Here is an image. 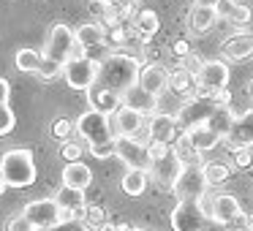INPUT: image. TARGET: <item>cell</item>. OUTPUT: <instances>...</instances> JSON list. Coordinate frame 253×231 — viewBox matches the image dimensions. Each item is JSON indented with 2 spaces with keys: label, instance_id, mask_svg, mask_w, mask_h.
<instances>
[{
  "label": "cell",
  "instance_id": "obj_1",
  "mask_svg": "<svg viewBox=\"0 0 253 231\" xmlns=\"http://www.w3.org/2000/svg\"><path fill=\"white\" fill-rule=\"evenodd\" d=\"M44 60L39 66V77L41 79H57L63 77V68L71 57L77 55H84L82 46L77 44V33H74L68 25H55L46 36V44H44Z\"/></svg>",
  "mask_w": 253,
  "mask_h": 231
},
{
  "label": "cell",
  "instance_id": "obj_2",
  "mask_svg": "<svg viewBox=\"0 0 253 231\" xmlns=\"http://www.w3.org/2000/svg\"><path fill=\"white\" fill-rule=\"evenodd\" d=\"M139 71H142V63H139L133 55L112 52L106 60H101L98 79H95L93 87H101V90H109V93L123 95L126 90H131L133 84L139 82Z\"/></svg>",
  "mask_w": 253,
  "mask_h": 231
},
{
  "label": "cell",
  "instance_id": "obj_3",
  "mask_svg": "<svg viewBox=\"0 0 253 231\" xmlns=\"http://www.w3.org/2000/svg\"><path fill=\"white\" fill-rule=\"evenodd\" d=\"M74 122H77V133L90 144V153L95 158H109V155H115L117 136H115V128H112V120L106 115L87 109Z\"/></svg>",
  "mask_w": 253,
  "mask_h": 231
},
{
  "label": "cell",
  "instance_id": "obj_4",
  "mask_svg": "<svg viewBox=\"0 0 253 231\" xmlns=\"http://www.w3.org/2000/svg\"><path fill=\"white\" fill-rule=\"evenodd\" d=\"M36 158L25 147H11L0 155V177L6 188H28L36 182Z\"/></svg>",
  "mask_w": 253,
  "mask_h": 231
},
{
  "label": "cell",
  "instance_id": "obj_5",
  "mask_svg": "<svg viewBox=\"0 0 253 231\" xmlns=\"http://www.w3.org/2000/svg\"><path fill=\"white\" fill-rule=\"evenodd\" d=\"M22 215L36 226L39 231H55L57 226L68 223V215L60 209V204L55 198H39V201H30L28 207L22 209Z\"/></svg>",
  "mask_w": 253,
  "mask_h": 231
},
{
  "label": "cell",
  "instance_id": "obj_6",
  "mask_svg": "<svg viewBox=\"0 0 253 231\" xmlns=\"http://www.w3.org/2000/svg\"><path fill=\"white\" fill-rule=\"evenodd\" d=\"M98 68H101V63L93 60L90 55H77V57H71V60L66 63V68H63V79L68 82L71 90L87 93V90L95 84V79H98Z\"/></svg>",
  "mask_w": 253,
  "mask_h": 231
},
{
  "label": "cell",
  "instance_id": "obj_7",
  "mask_svg": "<svg viewBox=\"0 0 253 231\" xmlns=\"http://www.w3.org/2000/svg\"><path fill=\"white\" fill-rule=\"evenodd\" d=\"M229 87V66L223 60H204L196 74V93L193 98H212L215 93Z\"/></svg>",
  "mask_w": 253,
  "mask_h": 231
},
{
  "label": "cell",
  "instance_id": "obj_8",
  "mask_svg": "<svg viewBox=\"0 0 253 231\" xmlns=\"http://www.w3.org/2000/svg\"><path fill=\"white\" fill-rule=\"evenodd\" d=\"M150 147V155H153V174H155V180L161 182V185H166L171 191V185H174V180L180 177V171H182V163H180V158L174 155V144H147Z\"/></svg>",
  "mask_w": 253,
  "mask_h": 231
},
{
  "label": "cell",
  "instance_id": "obj_9",
  "mask_svg": "<svg viewBox=\"0 0 253 231\" xmlns=\"http://www.w3.org/2000/svg\"><path fill=\"white\" fill-rule=\"evenodd\" d=\"M207 177H204L202 166H182L180 177L171 185V193L177 196V201H202L207 196Z\"/></svg>",
  "mask_w": 253,
  "mask_h": 231
},
{
  "label": "cell",
  "instance_id": "obj_10",
  "mask_svg": "<svg viewBox=\"0 0 253 231\" xmlns=\"http://www.w3.org/2000/svg\"><path fill=\"white\" fill-rule=\"evenodd\" d=\"M215 109H218V104H215L212 98H188L185 104L177 109V115H174L180 133H188V131H196V128H202L204 122L212 117Z\"/></svg>",
  "mask_w": 253,
  "mask_h": 231
},
{
  "label": "cell",
  "instance_id": "obj_11",
  "mask_svg": "<svg viewBox=\"0 0 253 231\" xmlns=\"http://www.w3.org/2000/svg\"><path fill=\"white\" fill-rule=\"evenodd\" d=\"M210 212L202 207V201H177L171 212V229L174 231H204L210 223Z\"/></svg>",
  "mask_w": 253,
  "mask_h": 231
},
{
  "label": "cell",
  "instance_id": "obj_12",
  "mask_svg": "<svg viewBox=\"0 0 253 231\" xmlns=\"http://www.w3.org/2000/svg\"><path fill=\"white\" fill-rule=\"evenodd\" d=\"M115 155L128 166V169H139V171H147V174H150V169H153V155H150V147L144 142H136V139L117 136Z\"/></svg>",
  "mask_w": 253,
  "mask_h": 231
},
{
  "label": "cell",
  "instance_id": "obj_13",
  "mask_svg": "<svg viewBox=\"0 0 253 231\" xmlns=\"http://www.w3.org/2000/svg\"><path fill=\"white\" fill-rule=\"evenodd\" d=\"M112 128H115V136H126V139H136L142 142V131H147L144 125V115L128 109V106H120V109L112 115Z\"/></svg>",
  "mask_w": 253,
  "mask_h": 231
},
{
  "label": "cell",
  "instance_id": "obj_14",
  "mask_svg": "<svg viewBox=\"0 0 253 231\" xmlns=\"http://www.w3.org/2000/svg\"><path fill=\"white\" fill-rule=\"evenodd\" d=\"M177 136H180V128H177V120L166 112H158V115L150 117L147 122V139L150 144H174Z\"/></svg>",
  "mask_w": 253,
  "mask_h": 231
},
{
  "label": "cell",
  "instance_id": "obj_15",
  "mask_svg": "<svg viewBox=\"0 0 253 231\" xmlns=\"http://www.w3.org/2000/svg\"><path fill=\"white\" fill-rule=\"evenodd\" d=\"M52 198L60 204V209H63V212H66L71 220H84V207H87L84 191H77V188L60 185V188H57V193H55Z\"/></svg>",
  "mask_w": 253,
  "mask_h": 231
},
{
  "label": "cell",
  "instance_id": "obj_16",
  "mask_svg": "<svg viewBox=\"0 0 253 231\" xmlns=\"http://www.w3.org/2000/svg\"><path fill=\"white\" fill-rule=\"evenodd\" d=\"M123 106H128V109L139 112V115H144V117L158 115V98H155V95H150L139 82L133 84L131 90H126V93H123Z\"/></svg>",
  "mask_w": 253,
  "mask_h": 231
},
{
  "label": "cell",
  "instance_id": "obj_17",
  "mask_svg": "<svg viewBox=\"0 0 253 231\" xmlns=\"http://www.w3.org/2000/svg\"><path fill=\"white\" fill-rule=\"evenodd\" d=\"M240 212H242V207L231 193H215V196L210 198V218L218 220V223L231 226Z\"/></svg>",
  "mask_w": 253,
  "mask_h": 231
},
{
  "label": "cell",
  "instance_id": "obj_18",
  "mask_svg": "<svg viewBox=\"0 0 253 231\" xmlns=\"http://www.w3.org/2000/svg\"><path fill=\"white\" fill-rule=\"evenodd\" d=\"M139 84H142L150 95H155V98H158V95L169 87V68H164L161 63L142 66V71H139Z\"/></svg>",
  "mask_w": 253,
  "mask_h": 231
},
{
  "label": "cell",
  "instance_id": "obj_19",
  "mask_svg": "<svg viewBox=\"0 0 253 231\" xmlns=\"http://www.w3.org/2000/svg\"><path fill=\"white\" fill-rule=\"evenodd\" d=\"M84 95H87V106H90V109L101 112V115H106V117H112L123 106V95L109 93V90H101V87H90Z\"/></svg>",
  "mask_w": 253,
  "mask_h": 231
},
{
  "label": "cell",
  "instance_id": "obj_20",
  "mask_svg": "<svg viewBox=\"0 0 253 231\" xmlns=\"http://www.w3.org/2000/svg\"><path fill=\"white\" fill-rule=\"evenodd\" d=\"M226 60L237 63V60H248L253 57V33H237V36H229L220 46Z\"/></svg>",
  "mask_w": 253,
  "mask_h": 231
},
{
  "label": "cell",
  "instance_id": "obj_21",
  "mask_svg": "<svg viewBox=\"0 0 253 231\" xmlns=\"http://www.w3.org/2000/svg\"><path fill=\"white\" fill-rule=\"evenodd\" d=\"M226 142H229L231 150L251 147L253 144V109H248L245 115L237 117L234 125H231V131H229V136H226Z\"/></svg>",
  "mask_w": 253,
  "mask_h": 231
},
{
  "label": "cell",
  "instance_id": "obj_22",
  "mask_svg": "<svg viewBox=\"0 0 253 231\" xmlns=\"http://www.w3.org/2000/svg\"><path fill=\"white\" fill-rule=\"evenodd\" d=\"M93 182V169L87 163H66L63 169V185L66 188H77V191H87Z\"/></svg>",
  "mask_w": 253,
  "mask_h": 231
},
{
  "label": "cell",
  "instance_id": "obj_23",
  "mask_svg": "<svg viewBox=\"0 0 253 231\" xmlns=\"http://www.w3.org/2000/svg\"><path fill=\"white\" fill-rule=\"evenodd\" d=\"M169 90L174 95H188V98H193V93H196V74L185 71L182 66L171 68L169 71Z\"/></svg>",
  "mask_w": 253,
  "mask_h": 231
},
{
  "label": "cell",
  "instance_id": "obj_24",
  "mask_svg": "<svg viewBox=\"0 0 253 231\" xmlns=\"http://www.w3.org/2000/svg\"><path fill=\"white\" fill-rule=\"evenodd\" d=\"M158 28H161V22H158V14L155 11H150V8L136 11V17H133V30H136L142 44H150V38L158 33Z\"/></svg>",
  "mask_w": 253,
  "mask_h": 231
},
{
  "label": "cell",
  "instance_id": "obj_25",
  "mask_svg": "<svg viewBox=\"0 0 253 231\" xmlns=\"http://www.w3.org/2000/svg\"><path fill=\"white\" fill-rule=\"evenodd\" d=\"M234 120H237V115L231 112V106H218V109L212 112V117L204 122V128H210L215 136L226 139V136H229V131H231V125H234Z\"/></svg>",
  "mask_w": 253,
  "mask_h": 231
},
{
  "label": "cell",
  "instance_id": "obj_26",
  "mask_svg": "<svg viewBox=\"0 0 253 231\" xmlns=\"http://www.w3.org/2000/svg\"><path fill=\"white\" fill-rule=\"evenodd\" d=\"M74 33H77V44L82 46V49H90V46H98L106 41V28L104 25H95V22L79 25Z\"/></svg>",
  "mask_w": 253,
  "mask_h": 231
},
{
  "label": "cell",
  "instance_id": "obj_27",
  "mask_svg": "<svg viewBox=\"0 0 253 231\" xmlns=\"http://www.w3.org/2000/svg\"><path fill=\"white\" fill-rule=\"evenodd\" d=\"M147 182H150L147 171L128 169L126 174H123V182H120V188H123V193H126V196H142V193L147 191Z\"/></svg>",
  "mask_w": 253,
  "mask_h": 231
},
{
  "label": "cell",
  "instance_id": "obj_28",
  "mask_svg": "<svg viewBox=\"0 0 253 231\" xmlns=\"http://www.w3.org/2000/svg\"><path fill=\"white\" fill-rule=\"evenodd\" d=\"M41 60H44V55H41L39 49H30V46H22V49H17V55H14V66L22 74H39Z\"/></svg>",
  "mask_w": 253,
  "mask_h": 231
},
{
  "label": "cell",
  "instance_id": "obj_29",
  "mask_svg": "<svg viewBox=\"0 0 253 231\" xmlns=\"http://www.w3.org/2000/svg\"><path fill=\"white\" fill-rule=\"evenodd\" d=\"M174 155L180 158L182 166H202V163H199V155H202V153H196V147L191 144V136H188V133H180V136H177Z\"/></svg>",
  "mask_w": 253,
  "mask_h": 231
},
{
  "label": "cell",
  "instance_id": "obj_30",
  "mask_svg": "<svg viewBox=\"0 0 253 231\" xmlns=\"http://www.w3.org/2000/svg\"><path fill=\"white\" fill-rule=\"evenodd\" d=\"M215 22H218V14H215V8L193 6V14H191V28H193V33H207V30L215 28Z\"/></svg>",
  "mask_w": 253,
  "mask_h": 231
},
{
  "label": "cell",
  "instance_id": "obj_31",
  "mask_svg": "<svg viewBox=\"0 0 253 231\" xmlns=\"http://www.w3.org/2000/svg\"><path fill=\"white\" fill-rule=\"evenodd\" d=\"M188 136H191V144L196 147V153H207V150H215L218 147V142H223L220 136H215L210 128H196V131H188Z\"/></svg>",
  "mask_w": 253,
  "mask_h": 231
},
{
  "label": "cell",
  "instance_id": "obj_32",
  "mask_svg": "<svg viewBox=\"0 0 253 231\" xmlns=\"http://www.w3.org/2000/svg\"><path fill=\"white\" fill-rule=\"evenodd\" d=\"M204 177H207V185H220L231 177V169L226 163H204Z\"/></svg>",
  "mask_w": 253,
  "mask_h": 231
},
{
  "label": "cell",
  "instance_id": "obj_33",
  "mask_svg": "<svg viewBox=\"0 0 253 231\" xmlns=\"http://www.w3.org/2000/svg\"><path fill=\"white\" fill-rule=\"evenodd\" d=\"M77 131V122L68 120V117H57L55 122H52V136L60 139V142H68V136Z\"/></svg>",
  "mask_w": 253,
  "mask_h": 231
},
{
  "label": "cell",
  "instance_id": "obj_34",
  "mask_svg": "<svg viewBox=\"0 0 253 231\" xmlns=\"http://www.w3.org/2000/svg\"><path fill=\"white\" fill-rule=\"evenodd\" d=\"M84 223H87L93 231H98L101 226L106 223V212H104V207H98V204H90V207H84Z\"/></svg>",
  "mask_w": 253,
  "mask_h": 231
},
{
  "label": "cell",
  "instance_id": "obj_35",
  "mask_svg": "<svg viewBox=\"0 0 253 231\" xmlns=\"http://www.w3.org/2000/svg\"><path fill=\"white\" fill-rule=\"evenodd\" d=\"M17 125V117H14V109L11 106H0V136H8Z\"/></svg>",
  "mask_w": 253,
  "mask_h": 231
},
{
  "label": "cell",
  "instance_id": "obj_36",
  "mask_svg": "<svg viewBox=\"0 0 253 231\" xmlns=\"http://www.w3.org/2000/svg\"><path fill=\"white\" fill-rule=\"evenodd\" d=\"M251 19H253V11L248 6H242V3H237L229 14V22H234V25H248Z\"/></svg>",
  "mask_w": 253,
  "mask_h": 231
},
{
  "label": "cell",
  "instance_id": "obj_37",
  "mask_svg": "<svg viewBox=\"0 0 253 231\" xmlns=\"http://www.w3.org/2000/svg\"><path fill=\"white\" fill-rule=\"evenodd\" d=\"M6 231H39V229H36V226L30 223L22 212H19V215H14V218L6 223Z\"/></svg>",
  "mask_w": 253,
  "mask_h": 231
},
{
  "label": "cell",
  "instance_id": "obj_38",
  "mask_svg": "<svg viewBox=\"0 0 253 231\" xmlns=\"http://www.w3.org/2000/svg\"><path fill=\"white\" fill-rule=\"evenodd\" d=\"M234 153V166L237 169H248V166L253 163V150L251 147H237V150H231Z\"/></svg>",
  "mask_w": 253,
  "mask_h": 231
},
{
  "label": "cell",
  "instance_id": "obj_39",
  "mask_svg": "<svg viewBox=\"0 0 253 231\" xmlns=\"http://www.w3.org/2000/svg\"><path fill=\"white\" fill-rule=\"evenodd\" d=\"M60 153H63V158H66L68 163H79V160H82V147H79L77 142H66Z\"/></svg>",
  "mask_w": 253,
  "mask_h": 231
},
{
  "label": "cell",
  "instance_id": "obj_40",
  "mask_svg": "<svg viewBox=\"0 0 253 231\" xmlns=\"http://www.w3.org/2000/svg\"><path fill=\"white\" fill-rule=\"evenodd\" d=\"M180 66L185 68V71H191V74H199V71H202V66H204V60H202L199 55H193V52H191L188 57H182V60H180Z\"/></svg>",
  "mask_w": 253,
  "mask_h": 231
},
{
  "label": "cell",
  "instance_id": "obj_41",
  "mask_svg": "<svg viewBox=\"0 0 253 231\" xmlns=\"http://www.w3.org/2000/svg\"><path fill=\"white\" fill-rule=\"evenodd\" d=\"M171 55H174L177 60L188 57L191 55V44H188V41H174V44H171Z\"/></svg>",
  "mask_w": 253,
  "mask_h": 231
},
{
  "label": "cell",
  "instance_id": "obj_42",
  "mask_svg": "<svg viewBox=\"0 0 253 231\" xmlns=\"http://www.w3.org/2000/svg\"><path fill=\"white\" fill-rule=\"evenodd\" d=\"M8 98H11V84H8L6 79L0 77V106H6Z\"/></svg>",
  "mask_w": 253,
  "mask_h": 231
},
{
  "label": "cell",
  "instance_id": "obj_43",
  "mask_svg": "<svg viewBox=\"0 0 253 231\" xmlns=\"http://www.w3.org/2000/svg\"><path fill=\"white\" fill-rule=\"evenodd\" d=\"M212 101H215L218 106H231V93H229V87L220 90V93H215V95H212Z\"/></svg>",
  "mask_w": 253,
  "mask_h": 231
},
{
  "label": "cell",
  "instance_id": "obj_44",
  "mask_svg": "<svg viewBox=\"0 0 253 231\" xmlns=\"http://www.w3.org/2000/svg\"><path fill=\"white\" fill-rule=\"evenodd\" d=\"M87 3H90V8H93V14H101L112 3V0H87Z\"/></svg>",
  "mask_w": 253,
  "mask_h": 231
},
{
  "label": "cell",
  "instance_id": "obj_45",
  "mask_svg": "<svg viewBox=\"0 0 253 231\" xmlns=\"http://www.w3.org/2000/svg\"><path fill=\"white\" fill-rule=\"evenodd\" d=\"M204 231H229V226L218 223V220H210V223L204 226Z\"/></svg>",
  "mask_w": 253,
  "mask_h": 231
},
{
  "label": "cell",
  "instance_id": "obj_46",
  "mask_svg": "<svg viewBox=\"0 0 253 231\" xmlns=\"http://www.w3.org/2000/svg\"><path fill=\"white\" fill-rule=\"evenodd\" d=\"M218 0H193V6H204V8H215Z\"/></svg>",
  "mask_w": 253,
  "mask_h": 231
},
{
  "label": "cell",
  "instance_id": "obj_47",
  "mask_svg": "<svg viewBox=\"0 0 253 231\" xmlns=\"http://www.w3.org/2000/svg\"><path fill=\"white\" fill-rule=\"evenodd\" d=\"M98 231H117V226H115V223H109V220H106V223H104V226H101V229H98Z\"/></svg>",
  "mask_w": 253,
  "mask_h": 231
},
{
  "label": "cell",
  "instance_id": "obj_48",
  "mask_svg": "<svg viewBox=\"0 0 253 231\" xmlns=\"http://www.w3.org/2000/svg\"><path fill=\"white\" fill-rule=\"evenodd\" d=\"M117 231H133V226H128V223H120V226H117Z\"/></svg>",
  "mask_w": 253,
  "mask_h": 231
},
{
  "label": "cell",
  "instance_id": "obj_49",
  "mask_svg": "<svg viewBox=\"0 0 253 231\" xmlns=\"http://www.w3.org/2000/svg\"><path fill=\"white\" fill-rule=\"evenodd\" d=\"M248 95H251V98H253V79H251V82H248Z\"/></svg>",
  "mask_w": 253,
  "mask_h": 231
},
{
  "label": "cell",
  "instance_id": "obj_50",
  "mask_svg": "<svg viewBox=\"0 0 253 231\" xmlns=\"http://www.w3.org/2000/svg\"><path fill=\"white\" fill-rule=\"evenodd\" d=\"M3 191H6V182H3V177H0V196H3Z\"/></svg>",
  "mask_w": 253,
  "mask_h": 231
},
{
  "label": "cell",
  "instance_id": "obj_51",
  "mask_svg": "<svg viewBox=\"0 0 253 231\" xmlns=\"http://www.w3.org/2000/svg\"><path fill=\"white\" fill-rule=\"evenodd\" d=\"M133 231H150V229H133Z\"/></svg>",
  "mask_w": 253,
  "mask_h": 231
},
{
  "label": "cell",
  "instance_id": "obj_52",
  "mask_svg": "<svg viewBox=\"0 0 253 231\" xmlns=\"http://www.w3.org/2000/svg\"><path fill=\"white\" fill-rule=\"evenodd\" d=\"M229 231H245V229H229Z\"/></svg>",
  "mask_w": 253,
  "mask_h": 231
},
{
  "label": "cell",
  "instance_id": "obj_53",
  "mask_svg": "<svg viewBox=\"0 0 253 231\" xmlns=\"http://www.w3.org/2000/svg\"><path fill=\"white\" fill-rule=\"evenodd\" d=\"M251 150H253V144H251Z\"/></svg>",
  "mask_w": 253,
  "mask_h": 231
}]
</instances>
